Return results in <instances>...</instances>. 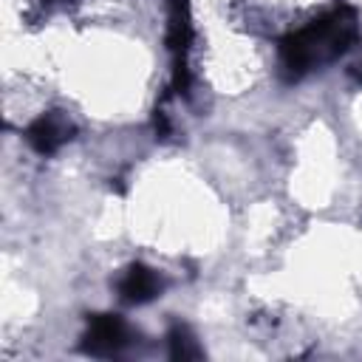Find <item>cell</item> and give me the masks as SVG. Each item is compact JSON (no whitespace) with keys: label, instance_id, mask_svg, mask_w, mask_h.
Listing matches in <instances>:
<instances>
[{"label":"cell","instance_id":"5","mask_svg":"<svg viewBox=\"0 0 362 362\" xmlns=\"http://www.w3.org/2000/svg\"><path fill=\"white\" fill-rule=\"evenodd\" d=\"M161 277L150 269V266H144V263H133L127 272H124V277L119 280V297L124 300V303H130V305H141V303H150V300H156L158 294H161Z\"/></svg>","mask_w":362,"mask_h":362},{"label":"cell","instance_id":"7","mask_svg":"<svg viewBox=\"0 0 362 362\" xmlns=\"http://www.w3.org/2000/svg\"><path fill=\"white\" fill-rule=\"evenodd\" d=\"M153 124H156V133H158L161 139H167V136H170V124H167V116H164V110H156V116H153Z\"/></svg>","mask_w":362,"mask_h":362},{"label":"cell","instance_id":"9","mask_svg":"<svg viewBox=\"0 0 362 362\" xmlns=\"http://www.w3.org/2000/svg\"><path fill=\"white\" fill-rule=\"evenodd\" d=\"M42 3H59V0H42Z\"/></svg>","mask_w":362,"mask_h":362},{"label":"cell","instance_id":"1","mask_svg":"<svg viewBox=\"0 0 362 362\" xmlns=\"http://www.w3.org/2000/svg\"><path fill=\"white\" fill-rule=\"evenodd\" d=\"M356 40V11L345 3L308 23L300 31H291L280 42V62L288 79L308 74L311 68L337 59Z\"/></svg>","mask_w":362,"mask_h":362},{"label":"cell","instance_id":"8","mask_svg":"<svg viewBox=\"0 0 362 362\" xmlns=\"http://www.w3.org/2000/svg\"><path fill=\"white\" fill-rule=\"evenodd\" d=\"M354 76H356V82H362V62L354 65Z\"/></svg>","mask_w":362,"mask_h":362},{"label":"cell","instance_id":"4","mask_svg":"<svg viewBox=\"0 0 362 362\" xmlns=\"http://www.w3.org/2000/svg\"><path fill=\"white\" fill-rule=\"evenodd\" d=\"M68 139H71V122L59 113H42L25 130V141L42 156L57 153Z\"/></svg>","mask_w":362,"mask_h":362},{"label":"cell","instance_id":"6","mask_svg":"<svg viewBox=\"0 0 362 362\" xmlns=\"http://www.w3.org/2000/svg\"><path fill=\"white\" fill-rule=\"evenodd\" d=\"M167 342H170V356H173V359H198V356L204 354L201 345L195 342V337L189 334V328L181 325V322H175V325L170 328Z\"/></svg>","mask_w":362,"mask_h":362},{"label":"cell","instance_id":"3","mask_svg":"<svg viewBox=\"0 0 362 362\" xmlns=\"http://www.w3.org/2000/svg\"><path fill=\"white\" fill-rule=\"evenodd\" d=\"M127 345V325L116 314H90L82 337V351L93 356H113Z\"/></svg>","mask_w":362,"mask_h":362},{"label":"cell","instance_id":"2","mask_svg":"<svg viewBox=\"0 0 362 362\" xmlns=\"http://www.w3.org/2000/svg\"><path fill=\"white\" fill-rule=\"evenodd\" d=\"M189 45H192V17L189 0H170L167 14V48L173 54V90H189Z\"/></svg>","mask_w":362,"mask_h":362}]
</instances>
